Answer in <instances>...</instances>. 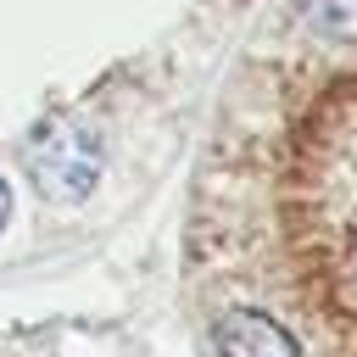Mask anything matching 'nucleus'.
Instances as JSON below:
<instances>
[{
  "label": "nucleus",
  "mask_w": 357,
  "mask_h": 357,
  "mask_svg": "<svg viewBox=\"0 0 357 357\" xmlns=\"http://www.w3.org/2000/svg\"><path fill=\"white\" fill-rule=\"evenodd\" d=\"M100 173V139L84 117H61L33 145V184L56 201H78Z\"/></svg>",
  "instance_id": "nucleus-1"
},
{
  "label": "nucleus",
  "mask_w": 357,
  "mask_h": 357,
  "mask_svg": "<svg viewBox=\"0 0 357 357\" xmlns=\"http://www.w3.org/2000/svg\"><path fill=\"white\" fill-rule=\"evenodd\" d=\"M218 357H301V346L268 318V312H223L218 324Z\"/></svg>",
  "instance_id": "nucleus-2"
},
{
  "label": "nucleus",
  "mask_w": 357,
  "mask_h": 357,
  "mask_svg": "<svg viewBox=\"0 0 357 357\" xmlns=\"http://www.w3.org/2000/svg\"><path fill=\"white\" fill-rule=\"evenodd\" d=\"M307 17L335 33V39H351L357 33V0H307Z\"/></svg>",
  "instance_id": "nucleus-3"
},
{
  "label": "nucleus",
  "mask_w": 357,
  "mask_h": 357,
  "mask_svg": "<svg viewBox=\"0 0 357 357\" xmlns=\"http://www.w3.org/2000/svg\"><path fill=\"white\" fill-rule=\"evenodd\" d=\"M6 218H11V190H6V178H0V229H6Z\"/></svg>",
  "instance_id": "nucleus-4"
}]
</instances>
